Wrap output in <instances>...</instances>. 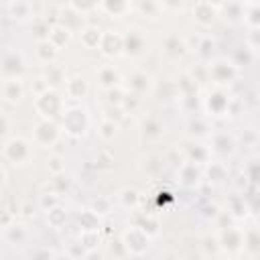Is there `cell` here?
<instances>
[{
  "label": "cell",
  "instance_id": "5",
  "mask_svg": "<svg viewBox=\"0 0 260 260\" xmlns=\"http://www.w3.org/2000/svg\"><path fill=\"white\" fill-rule=\"evenodd\" d=\"M124 244L128 248L130 254H142L146 248H148V234L142 230V228H130L126 234H124Z\"/></svg>",
  "mask_w": 260,
  "mask_h": 260
},
{
  "label": "cell",
  "instance_id": "42",
  "mask_svg": "<svg viewBox=\"0 0 260 260\" xmlns=\"http://www.w3.org/2000/svg\"><path fill=\"white\" fill-rule=\"evenodd\" d=\"M162 10H169V12H181L185 8V0H158Z\"/></svg>",
  "mask_w": 260,
  "mask_h": 260
},
{
  "label": "cell",
  "instance_id": "16",
  "mask_svg": "<svg viewBox=\"0 0 260 260\" xmlns=\"http://www.w3.org/2000/svg\"><path fill=\"white\" fill-rule=\"evenodd\" d=\"M102 37H104V32H102L98 26H93V24H87V26H83V28L79 30V41H81V45H83L85 49H95V47H100Z\"/></svg>",
  "mask_w": 260,
  "mask_h": 260
},
{
  "label": "cell",
  "instance_id": "27",
  "mask_svg": "<svg viewBox=\"0 0 260 260\" xmlns=\"http://www.w3.org/2000/svg\"><path fill=\"white\" fill-rule=\"evenodd\" d=\"M4 234H6V240L8 242H16V244H20L24 238H26V230H24V225H20V223H14V225H6L4 228Z\"/></svg>",
  "mask_w": 260,
  "mask_h": 260
},
{
  "label": "cell",
  "instance_id": "22",
  "mask_svg": "<svg viewBox=\"0 0 260 260\" xmlns=\"http://www.w3.org/2000/svg\"><path fill=\"white\" fill-rule=\"evenodd\" d=\"M43 77L47 79V83H49L53 89L65 83V73H63V69H61L59 65H53V63H49V65L45 67V75H43Z\"/></svg>",
  "mask_w": 260,
  "mask_h": 260
},
{
  "label": "cell",
  "instance_id": "8",
  "mask_svg": "<svg viewBox=\"0 0 260 260\" xmlns=\"http://www.w3.org/2000/svg\"><path fill=\"white\" fill-rule=\"evenodd\" d=\"M100 49L106 57H116L120 53H124V37L116 30H106L100 43Z\"/></svg>",
  "mask_w": 260,
  "mask_h": 260
},
{
  "label": "cell",
  "instance_id": "19",
  "mask_svg": "<svg viewBox=\"0 0 260 260\" xmlns=\"http://www.w3.org/2000/svg\"><path fill=\"white\" fill-rule=\"evenodd\" d=\"M228 104L230 100L225 98V93L221 91H213L209 98H207V110L213 114V116H223L228 112Z\"/></svg>",
  "mask_w": 260,
  "mask_h": 260
},
{
  "label": "cell",
  "instance_id": "1",
  "mask_svg": "<svg viewBox=\"0 0 260 260\" xmlns=\"http://www.w3.org/2000/svg\"><path fill=\"white\" fill-rule=\"evenodd\" d=\"M2 152H4V158L12 165H26L32 156V148H30V142H26L24 138H6L4 140V146H2Z\"/></svg>",
  "mask_w": 260,
  "mask_h": 260
},
{
  "label": "cell",
  "instance_id": "23",
  "mask_svg": "<svg viewBox=\"0 0 260 260\" xmlns=\"http://www.w3.org/2000/svg\"><path fill=\"white\" fill-rule=\"evenodd\" d=\"M199 177H201V171L197 169V162L187 160V162L181 167V181H183L185 185H195V183L199 181Z\"/></svg>",
  "mask_w": 260,
  "mask_h": 260
},
{
  "label": "cell",
  "instance_id": "14",
  "mask_svg": "<svg viewBox=\"0 0 260 260\" xmlns=\"http://www.w3.org/2000/svg\"><path fill=\"white\" fill-rule=\"evenodd\" d=\"M219 244H221V248L238 250V248L244 246V232L238 230V228H225L219 234Z\"/></svg>",
  "mask_w": 260,
  "mask_h": 260
},
{
  "label": "cell",
  "instance_id": "21",
  "mask_svg": "<svg viewBox=\"0 0 260 260\" xmlns=\"http://www.w3.org/2000/svg\"><path fill=\"white\" fill-rule=\"evenodd\" d=\"M71 30H67L65 26H61V24H55V26H51V32H49V41L57 47V49H61V47H65L69 41H71Z\"/></svg>",
  "mask_w": 260,
  "mask_h": 260
},
{
  "label": "cell",
  "instance_id": "38",
  "mask_svg": "<svg viewBox=\"0 0 260 260\" xmlns=\"http://www.w3.org/2000/svg\"><path fill=\"white\" fill-rule=\"evenodd\" d=\"M244 20H246L248 26H252V28H260V6L250 8V10L244 14Z\"/></svg>",
  "mask_w": 260,
  "mask_h": 260
},
{
  "label": "cell",
  "instance_id": "7",
  "mask_svg": "<svg viewBox=\"0 0 260 260\" xmlns=\"http://www.w3.org/2000/svg\"><path fill=\"white\" fill-rule=\"evenodd\" d=\"M238 75V65L236 63H228V61H215L213 65H209V77L215 83H230L234 81Z\"/></svg>",
  "mask_w": 260,
  "mask_h": 260
},
{
  "label": "cell",
  "instance_id": "35",
  "mask_svg": "<svg viewBox=\"0 0 260 260\" xmlns=\"http://www.w3.org/2000/svg\"><path fill=\"white\" fill-rule=\"evenodd\" d=\"M116 122L114 120H104L102 122V126H100V136L104 138V140H112L114 136H116Z\"/></svg>",
  "mask_w": 260,
  "mask_h": 260
},
{
  "label": "cell",
  "instance_id": "37",
  "mask_svg": "<svg viewBox=\"0 0 260 260\" xmlns=\"http://www.w3.org/2000/svg\"><path fill=\"white\" fill-rule=\"evenodd\" d=\"M100 2H102V0H69V4H71L75 10H79L81 14H83V12L93 10V8H95Z\"/></svg>",
  "mask_w": 260,
  "mask_h": 260
},
{
  "label": "cell",
  "instance_id": "28",
  "mask_svg": "<svg viewBox=\"0 0 260 260\" xmlns=\"http://www.w3.org/2000/svg\"><path fill=\"white\" fill-rule=\"evenodd\" d=\"M138 10L142 14H146L148 18H156V14L162 10L158 0H138Z\"/></svg>",
  "mask_w": 260,
  "mask_h": 260
},
{
  "label": "cell",
  "instance_id": "46",
  "mask_svg": "<svg viewBox=\"0 0 260 260\" xmlns=\"http://www.w3.org/2000/svg\"><path fill=\"white\" fill-rule=\"evenodd\" d=\"M10 2H28V0H10Z\"/></svg>",
  "mask_w": 260,
  "mask_h": 260
},
{
  "label": "cell",
  "instance_id": "34",
  "mask_svg": "<svg viewBox=\"0 0 260 260\" xmlns=\"http://www.w3.org/2000/svg\"><path fill=\"white\" fill-rule=\"evenodd\" d=\"M225 18H230L232 22L244 18V12H242L240 2H228V4H225Z\"/></svg>",
  "mask_w": 260,
  "mask_h": 260
},
{
  "label": "cell",
  "instance_id": "26",
  "mask_svg": "<svg viewBox=\"0 0 260 260\" xmlns=\"http://www.w3.org/2000/svg\"><path fill=\"white\" fill-rule=\"evenodd\" d=\"M102 6H104V10H106L108 14H112V16H122V14L128 12L130 2H128V0H102Z\"/></svg>",
  "mask_w": 260,
  "mask_h": 260
},
{
  "label": "cell",
  "instance_id": "11",
  "mask_svg": "<svg viewBox=\"0 0 260 260\" xmlns=\"http://www.w3.org/2000/svg\"><path fill=\"white\" fill-rule=\"evenodd\" d=\"M24 95V85L20 81V77H12V79H4L2 83V98L8 104H18Z\"/></svg>",
  "mask_w": 260,
  "mask_h": 260
},
{
  "label": "cell",
  "instance_id": "6",
  "mask_svg": "<svg viewBox=\"0 0 260 260\" xmlns=\"http://www.w3.org/2000/svg\"><path fill=\"white\" fill-rule=\"evenodd\" d=\"M24 71V61L20 57L18 51L14 49H8L4 53V59H2V73H4V79H12V77H20Z\"/></svg>",
  "mask_w": 260,
  "mask_h": 260
},
{
  "label": "cell",
  "instance_id": "13",
  "mask_svg": "<svg viewBox=\"0 0 260 260\" xmlns=\"http://www.w3.org/2000/svg\"><path fill=\"white\" fill-rule=\"evenodd\" d=\"M162 53H165L169 59L177 61V59H181V57L187 53V43H185L183 39H179L177 35H169V37L162 41Z\"/></svg>",
  "mask_w": 260,
  "mask_h": 260
},
{
  "label": "cell",
  "instance_id": "36",
  "mask_svg": "<svg viewBox=\"0 0 260 260\" xmlns=\"http://www.w3.org/2000/svg\"><path fill=\"white\" fill-rule=\"evenodd\" d=\"M47 169L57 177V175H61V173L65 171V162H63V158H61L59 154H53V156H49V160H47Z\"/></svg>",
  "mask_w": 260,
  "mask_h": 260
},
{
  "label": "cell",
  "instance_id": "40",
  "mask_svg": "<svg viewBox=\"0 0 260 260\" xmlns=\"http://www.w3.org/2000/svg\"><path fill=\"white\" fill-rule=\"evenodd\" d=\"M189 156H191V160L195 158V162H205L207 160V156H209V150L205 148V146H191L189 148Z\"/></svg>",
  "mask_w": 260,
  "mask_h": 260
},
{
  "label": "cell",
  "instance_id": "20",
  "mask_svg": "<svg viewBox=\"0 0 260 260\" xmlns=\"http://www.w3.org/2000/svg\"><path fill=\"white\" fill-rule=\"evenodd\" d=\"M234 138L228 134V132H217V134H213V138H211V148L215 150V152H219V154H230V152H234Z\"/></svg>",
  "mask_w": 260,
  "mask_h": 260
},
{
  "label": "cell",
  "instance_id": "18",
  "mask_svg": "<svg viewBox=\"0 0 260 260\" xmlns=\"http://www.w3.org/2000/svg\"><path fill=\"white\" fill-rule=\"evenodd\" d=\"M148 87H150V77H148L144 71H134V73L128 77V89H130L134 95H142Z\"/></svg>",
  "mask_w": 260,
  "mask_h": 260
},
{
  "label": "cell",
  "instance_id": "45",
  "mask_svg": "<svg viewBox=\"0 0 260 260\" xmlns=\"http://www.w3.org/2000/svg\"><path fill=\"white\" fill-rule=\"evenodd\" d=\"M205 2H209V4L215 6V8H221V6H225L230 0H205Z\"/></svg>",
  "mask_w": 260,
  "mask_h": 260
},
{
  "label": "cell",
  "instance_id": "33",
  "mask_svg": "<svg viewBox=\"0 0 260 260\" xmlns=\"http://www.w3.org/2000/svg\"><path fill=\"white\" fill-rule=\"evenodd\" d=\"M244 244L246 248H258L260 246V228H250L244 232Z\"/></svg>",
  "mask_w": 260,
  "mask_h": 260
},
{
  "label": "cell",
  "instance_id": "25",
  "mask_svg": "<svg viewBox=\"0 0 260 260\" xmlns=\"http://www.w3.org/2000/svg\"><path fill=\"white\" fill-rule=\"evenodd\" d=\"M142 136L146 140H158L162 136V126L154 118H146L142 122Z\"/></svg>",
  "mask_w": 260,
  "mask_h": 260
},
{
  "label": "cell",
  "instance_id": "32",
  "mask_svg": "<svg viewBox=\"0 0 260 260\" xmlns=\"http://www.w3.org/2000/svg\"><path fill=\"white\" fill-rule=\"evenodd\" d=\"M47 221H49L53 228H61L63 221H65V211H63L59 205L53 207V209H49V211H47Z\"/></svg>",
  "mask_w": 260,
  "mask_h": 260
},
{
  "label": "cell",
  "instance_id": "4",
  "mask_svg": "<svg viewBox=\"0 0 260 260\" xmlns=\"http://www.w3.org/2000/svg\"><path fill=\"white\" fill-rule=\"evenodd\" d=\"M37 102H41V104H47V108H41L39 110V114L43 116V118H53V116H59V114H65V110H63V98L51 87V89H47L43 95H39L37 98Z\"/></svg>",
  "mask_w": 260,
  "mask_h": 260
},
{
  "label": "cell",
  "instance_id": "3",
  "mask_svg": "<svg viewBox=\"0 0 260 260\" xmlns=\"http://www.w3.org/2000/svg\"><path fill=\"white\" fill-rule=\"evenodd\" d=\"M63 126H65V132L71 134V136H81L87 128V116L81 108H71V110H65L63 114Z\"/></svg>",
  "mask_w": 260,
  "mask_h": 260
},
{
  "label": "cell",
  "instance_id": "9",
  "mask_svg": "<svg viewBox=\"0 0 260 260\" xmlns=\"http://www.w3.org/2000/svg\"><path fill=\"white\" fill-rule=\"evenodd\" d=\"M146 47H148V41L140 30H130L124 37V53L130 57H140L146 51Z\"/></svg>",
  "mask_w": 260,
  "mask_h": 260
},
{
  "label": "cell",
  "instance_id": "10",
  "mask_svg": "<svg viewBox=\"0 0 260 260\" xmlns=\"http://www.w3.org/2000/svg\"><path fill=\"white\" fill-rule=\"evenodd\" d=\"M59 24L61 26H65L67 30H71V32H75V30H81L83 26V16H81V12L79 10H75L71 4L67 6V8H63L61 12H59Z\"/></svg>",
  "mask_w": 260,
  "mask_h": 260
},
{
  "label": "cell",
  "instance_id": "17",
  "mask_svg": "<svg viewBox=\"0 0 260 260\" xmlns=\"http://www.w3.org/2000/svg\"><path fill=\"white\" fill-rule=\"evenodd\" d=\"M98 83L104 87V89H112V87H118L120 85V73L114 65H104L100 71H98Z\"/></svg>",
  "mask_w": 260,
  "mask_h": 260
},
{
  "label": "cell",
  "instance_id": "24",
  "mask_svg": "<svg viewBox=\"0 0 260 260\" xmlns=\"http://www.w3.org/2000/svg\"><path fill=\"white\" fill-rule=\"evenodd\" d=\"M67 93H69V98H75V100H79V98H83L85 93H87V83H85V79L83 77H71L69 81H67Z\"/></svg>",
  "mask_w": 260,
  "mask_h": 260
},
{
  "label": "cell",
  "instance_id": "30",
  "mask_svg": "<svg viewBox=\"0 0 260 260\" xmlns=\"http://www.w3.org/2000/svg\"><path fill=\"white\" fill-rule=\"evenodd\" d=\"M79 223H83L85 232H98L100 230V219H98V213L95 211H85L81 217H79Z\"/></svg>",
  "mask_w": 260,
  "mask_h": 260
},
{
  "label": "cell",
  "instance_id": "44",
  "mask_svg": "<svg viewBox=\"0 0 260 260\" xmlns=\"http://www.w3.org/2000/svg\"><path fill=\"white\" fill-rule=\"evenodd\" d=\"M93 211H95V213H108V211H110V203H108L106 199H100V201L93 203Z\"/></svg>",
  "mask_w": 260,
  "mask_h": 260
},
{
  "label": "cell",
  "instance_id": "15",
  "mask_svg": "<svg viewBox=\"0 0 260 260\" xmlns=\"http://www.w3.org/2000/svg\"><path fill=\"white\" fill-rule=\"evenodd\" d=\"M57 53H59V49L49 41V39H43V41H37V47H35V55H37V59L41 61V63H45V65H49V63H53L55 59H57Z\"/></svg>",
  "mask_w": 260,
  "mask_h": 260
},
{
  "label": "cell",
  "instance_id": "41",
  "mask_svg": "<svg viewBox=\"0 0 260 260\" xmlns=\"http://www.w3.org/2000/svg\"><path fill=\"white\" fill-rule=\"evenodd\" d=\"M10 10L14 18H24L28 16V2H10Z\"/></svg>",
  "mask_w": 260,
  "mask_h": 260
},
{
  "label": "cell",
  "instance_id": "39",
  "mask_svg": "<svg viewBox=\"0 0 260 260\" xmlns=\"http://www.w3.org/2000/svg\"><path fill=\"white\" fill-rule=\"evenodd\" d=\"M57 205H59V193H45V195H41V207L45 211H49V209H53Z\"/></svg>",
  "mask_w": 260,
  "mask_h": 260
},
{
  "label": "cell",
  "instance_id": "2",
  "mask_svg": "<svg viewBox=\"0 0 260 260\" xmlns=\"http://www.w3.org/2000/svg\"><path fill=\"white\" fill-rule=\"evenodd\" d=\"M57 138H59V128H57V124H55L53 120L45 118V120H41V122L35 126L32 140H35L37 146L49 148V146H53V144L57 142Z\"/></svg>",
  "mask_w": 260,
  "mask_h": 260
},
{
  "label": "cell",
  "instance_id": "31",
  "mask_svg": "<svg viewBox=\"0 0 260 260\" xmlns=\"http://www.w3.org/2000/svg\"><path fill=\"white\" fill-rule=\"evenodd\" d=\"M207 177L213 183H221L225 179V167L221 162H211L209 169H207Z\"/></svg>",
  "mask_w": 260,
  "mask_h": 260
},
{
  "label": "cell",
  "instance_id": "29",
  "mask_svg": "<svg viewBox=\"0 0 260 260\" xmlns=\"http://www.w3.org/2000/svg\"><path fill=\"white\" fill-rule=\"evenodd\" d=\"M120 201H122V205H124V207H136V205L140 203V195H138V191H136V189L126 187V189H122V191H120Z\"/></svg>",
  "mask_w": 260,
  "mask_h": 260
},
{
  "label": "cell",
  "instance_id": "43",
  "mask_svg": "<svg viewBox=\"0 0 260 260\" xmlns=\"http://www.w3.org/2000/svg\"><path fill=\"white\" fill-rule=\"evenodd\" d=\"M248 47L250 49H260V28H252L248 32Z\"/></svg>",
  "mask_w": 260,
  "mask_h": 260
},
{
  "label": "cell",
  "instance_id": "12",
  "mask_svg": "<svg viewBox=\"0 0 260 260\" xmlns=\"http://www.w3.org/2000/svg\"><path fill=\"white\" fill-rule=\"evenodd\" d=\"M215 16H217V8L211 6L209 2H199L195 8H193V20L199 24V26H209L215 22Z\"/></svg>",
  "mask_w": 260,
  "mask_h": 260
}]
</instances>
